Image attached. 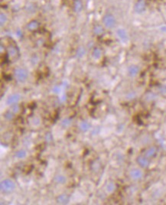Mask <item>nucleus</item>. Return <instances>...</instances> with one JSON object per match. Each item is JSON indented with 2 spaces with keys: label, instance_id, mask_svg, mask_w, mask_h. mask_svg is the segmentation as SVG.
I'll use <instances>...</instances> for the list:
<instances>
[{
  "label": "nucleus",
  "instance_id": "393cba45",
  "mask_svg": "<svg viewBox=\"0 0 166 205\" xmlns=\"http://www.w3.org/2000/svg\"><path fill=\"white\" fill-rule=\"evenodd\" d=\"M14 115H15V113H13L12 112L10 109H9V110H8L7 112L5 113V115H4V116H5V118H6V120H12Z\"/></svg>",
  "mask_w": 166,
  "mask_h": 205
},
{
  "label": "nucleus",
  "instance_id": "6e6552de",
  "mask_svg": "<svg viewBox=\"0 0 166 205\" xmlns=\"http://www.w3.org/2000/svg\"><path fill=\"white\" fill-rule=\"evenodd\" d=\"M139 71H140V69H139V66L132 64L128 68V74L131 77H135L139 74Z\"/></svg>",
  "mask_w": 166,
  "mask_h": 205
},
{
  "label": "nucleus",
  "instance_id": "4be33fe9",
  "mask_svg": "<svg viewBox=\"0 0 166 205\" xmlns=\"http://www.w3.org/2000/svg\"><path fill=\"white\" fill-rule=\"evenodd\" d=\"M8 17L6 14L1 12L0 14V23H1V26H3L7 22Z\"/></svg>",
  "mask_w": 166,
  "mask_h": 205
},
{
  "label": "nucleus",
  "instance_id": "7ed1b4c3",
  "mask_svg": "<svg viewBox=\"0 0 166 205\" xmlns=\"http://www.w3.org/2000/svg\"><path fill=\"white\" fill-rule=\"evenodd\" d=\"M1 191L3 193H10L14 191L15 188V182L10 179H5L1 182L0 184Z\"/></svg>",
  "mask_w": 166,
  "mask_h": 205
},
{
  "label": "nucleus",
  "instance_id": "f03ea898",
  "mask_svg": "<svg viewBox=\"0 0 166 205\" xmlns=\"http://www.w3.org/2000/svg\"><path fill=\"white\" fill-rule=\"evenodd\" d=\"M14 76L17 81L23 83L25 81L28 77V72L25 68L23 67H18L14 71Z\"/></svg>",
  "mask_w": 166,
  "mask_h": 205
},
{
  "label": "nucleus",
  "instance_id": "a211bd4d",
  "mask_svg": "<svg viewBox=\"0 0 166 205\" xmlns=\"http://www.w3.org/2000/svg\"><path fill=\"white\" fill-rule=\"evenodd\" d=\"M93 32H94L95 35H101L102 34H103L104 28L100 25H97V26H95L94 28H93Z\"/></svg>",
  "mask_w": 166,
  "mask_h": 205
},
{
  "label": "nucleus",
  "instance_id": "412c9836",
  "mask_svg": "<svg viewBox=\"0 0 166 205\" xmlns=\"http://www.w3.org/2000/svg\"><path fill=\"white\" fill-rule=\"evenodd\" d=\"M115 188H116L115 184L112 182H109L106 186V190L108 193H112L113 191H114Z\"/></svg>",
  "mask_w": 166,
  "mask_h": 205
},
{
  "label": "nucleus",
  "instance_id": "4468645a",
  "mask_svg": "<svg viewBox=\"0 0 166 205\" xmlns=\"http://www.w3.org/2000/svg\"><path fill=\"white\" fill-rule=\"evenodd\" d=\"M90 127H91V125L87 121H82L80 123V129L84 133L89 131Z\"/></svg>",
  "mask_w": 166,
  "mask_h": 205
},
{
  "label": "nucleus",
  "instance_id": "20e7f679",
  "mask_svg": "<svg viewBox=\"0 0 166 205\" xmlns=\"http://www.w3.org/2000/svg\"><path fill=\"white\" fill-rule=\"evenodd\" d=\"M146 2L145 0H137L134 5V11L136 13H142L146 9Z\"/></svg>",
  "mask_w": 166,
  "mask_h": 205
},
{
  "label": "nucleus",
  "instance_id": "b1692460",
  "mask_svg": "<svg viewBox=\"0 0 166 205\" xmlns=\"http://www.w3.org/2000/svg\"><path fill=\"white\" fill-rule=\"evenodd\" d=\"M10 110L13 113H17L19 112V110H20V107H19V106L18 105V104H14V105H12L11 106V108H10Z\"/></svg>",
  "mask_w": 166,
  "mask_h": 205
},
{
  "label": "nucleus",
  "instance_id": "a878e982",
  "mask_svg": "<svg viewBox=\"0 0 166 205\" xmlns=\"http://www.w3.org/2000/svg\"><path fill=\"white\" fill-rule=\"evenodd\" d=\"M60 87H58V86H56V87H55L53 88V91L55 93H59L60 92Z\"/></svg>",
  "mask_w": 166,
  "mask_h": 205
},
{
  "label": "nucleus",
  "instance_id": "dca6fc26",
  "mask_svg": "<svg viewBox=\"0 0 166 205\" xmlns=\"http://www.w3.org/2000/svg\"><path fill=\"white\" fill-rule=\"evenodd\" d=\"M8 55L11 58H16L17 48L13 46H9L8 48Z\"/></svg>",
  "mask_w": 166,
  "mask_h": 205
},
{
  "label": "nucleus",
  "instance_id": "ddd939ff",
  "mask_svg": "<svg viewBox=\"0 0 166 205\" xmlns=\"http://www.w3.org/2000/svg\"><path fill=\"white\" fill-rule=\"evenodd\" d=\"M73 9L75 12H80L83 9V2L81 0H74L73 2Z\"/></svg>",
  "mask_w": 166,
  "mask_h": 205
},
{
  "label": "nucleus",
  "instance_id": "423d86ee",
  "mask_svg": "<svg viewBox=\"0 0 166 205\" xmlns=\"http://www.w3.org/2000/svg\"><path fill=\"white\" fill-rule=\"evenodd\" d=\"M21 99V95L18 93H15V94H12L9 96L6 100V104L7 105L12 106L14 104H18V101Z\"/></svg>",
  "mask_w": 166,
  "mask_h": 205
},
{
  "label": "nucleus",
  "instance_id": "6ab92c4d",
  "mask_svg": "<svg viewBox=\"0 0 166 205\" xmlns=\"http://www.w3.org/2000/svg\"><path fill=\"white\" fill-rule=\"evenodd\" d=\"M71 123H72V120H71V119L65 118V119H64L62 121H61V123H60V125H61V126H62V127L68 128L71 125Z\"/></svg>",
  "mask_w": 166,
  "mask_h": 205
},
{
  "label": "nucleus",
  "instance_id": "9b49d317",
  "mask_svg": "<svg viewBox=\"0 0 166 205\" xmlns=\"http://www.w3.org/2000/svg\"><path fill=\"white\" fill-rule=\"evenodd\" d=\"M39 26H40V24H39V22H38V21L37 20H31V22H29L27 24V26H26V28H27V29L28 30V31H35V30H37V29L39 28Z\"/></svg>",
  "mask_w": 166,
  "mask_h": 205
},
{
  "label": "nucleus",
  "instance_id": "5701e85b",
  "mask_svg": "<svg viewBox=\"0 0 166 205\" xmlns=\"http://www.w3.org/2000/svg\"><path fill=\"white\" fill-rule=\"evenodd\" d=\"M85 53H86V50H85V48H84L83 47H79L78 49H77V55L78 58H81V57H83L84 55H85Z\"/></svg>",
  "mask_w": 166,
  "mask_h": 205
},
{
  "label": "nucleus",
  "instance_id": "aec40b11",
  "mask_svg": "<svg viewBox=\"0 0 166 205\" xmlns=\"http://www.w3.org/2000/svg\"><path fill=\"white\" fill-rule=\"evenodd\" d=\"M26 155H27V152H26L25 150H23V149L18 150V152H16V153H15V157H16L17 158H20V159L25 158Z\"/></svg>",
  "mask_w": 166,
  "mask_h": 205
},
{
  "label": "nucleus",
  "instance_id": "f8f14e48",
  "mask_svg": "<svg viewBox=\"0 0 166 205\" xmlns=\"http://www.w3.org/2000/svg\"><path fill=\"white\" fill-rule=\"evenodd\" d=\"M70 201V198L68 195L65 194H60L59 195L58 198H57V202L58 204H68Z\"/></svg>",
  "mask_w": 166,
  "mask_h": 205
},
{
  "label": "nucleus",
  "instance_id": "0eeeda50",
  "mask_svg": "<svg viewBox=\"0 0 166 205\" xmlns=\"http://www.w3.org/2000/svg\"><path fill=\"white\" fill-rule=\"evenodd\" d=\"M130 175L132 179L135 180V181H138V180H140L143 177V173H142V171L140 169H134L133 170H131Z\"/></svg>",
  "mask_w": 166,
  "mask_h": 205
},
{
  "label": "nucleus",
  "instance_id": "1a4fd4ad",
  "mask_svg": "<svg viewBox=\"0 0 166 205\" xmlns=\"http://www.w3.org/2000/svg\"><path fill=\"white\" fill-rule=\"evenodd\" d=\"M156 154H157V148L155 146H151V147L149 148L145 151L144 152V155L148 158H153Z\"/></svg>",
  "mask_w": 166,
  "mask_h": 205
},
{
  "label": "nucleus",
  "instance_id": "bb28decb",
  "mask_svg": "<svg viewBox=\"0 0 166 205\" xmlns=\"http://www.w3.org/2000/svg\"><path fill=\"white\" fill-rule=\"evenodd\" d=\"M135 93H130V94L128 95V96H127V97H130V98L128 99V100H131V99H133L134 97H135Z\"/></svg>",
  "mask_w": 166,
  "mask_h": 205
},
{
  "label": "nucleus",
  "instance_id": "f257e3e1",
  "mask_svg": "<svg viewBox=\"0 0 166 205\" xmlns=\"http://www.w3.org/2000/svg\"><path fill=\"white\" fill-rule=\"evenodd\" d=\"M103 24L104 27L106 28L111 29L115 27L116 24V20L115 16L111 13H107V14L104 15L103 17Z\"/></svg>",
  "mask_w": 166,
  "mask_h": 205
},
{
  "label": "nucleus",
  "instance_id": "2eb2a0df",
  "mask_svg": "<svg viewBox=\"0 0 166 205\" xmlns=\"http://www.w3.org/2000/svg\"><path fill=\"white\" fill-rule=\"evenodd\" d=\"M55 181L56 183L64 185L67 182V178H66V177L64 175H62V174H58V175L55 176Z\"/></svg>",
  "mask_w": 166,
  "mask_h": 205
},
{
  "label": "nucleus",
  "instance_id": "39448f33",
  "mask_svg": "<svg viewBox=\"0 0 166 205\" xmlns=\"http://www.w3.org/2000/svg\"><path fill=\"white\" fill-rule=\"evenodd\" d=\"M137 163L139 164V165L141 168H143V169H146V168L149 167V165L150 162L148 158H146L145 155H139L137 157Z\"/></svg>",
  "mask_w": 166,
  "mask_h": 205
},
{
  "label": "nucleus",
  "instance_id": "f3484780",
  "mask_svg": "<svg viewBox=\"0 0 166 205\" xmlns=\"http://www.w3.org/2000/svg\"><path fill=\"white\" fill-rule=\"evenodd\" d=\"M92 55H93V57L95 59H97H97H100L101 58V56H102V51L99 47H95L94 49L93 50Z\"/></svg>",
  "mask_w": 166,
  "mask_h": 205
},
{
  "label": "nucleus",
  "instance_id": "9d476101",
  "mask_svg": "<svg viewBox=\"0 0 166 205\" xmlns=\"http://www.w3.org/2000/svg\"><path fill=\"white\" fill-rule=\"evenodd\" d=\"M116 33H117L118 37L119 38V39H120L122 42H127L128 39H129V36H128L127 31H126L125 29L119 28L118 30H117Z\"/></svg>",
  "mask_w": 166,
  "mask_h": 205
}]
</instances>
